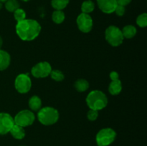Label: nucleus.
Here are the masks:
<instances>
[{
	"label": "nucleus",
	"mask_w": 147,
	"mask_h": 146,
	"mask_svg": "<svg viewBox=\"0 0 147 146\" xmlns=\"http://www.w3.org/2000/svg\"><path fill=\"white\" fill-rule=\"evenodd\" d=\"M116 137V133L110 127L99 130L96 137V140L98 146H109L113 143Z\"/></svg>",
	"instance_id": "obj_5"
},
{
	"label": "nucleus",
	"mask_w": 147,
	"mask_h": 146,
	"mask_svg": "<svg viewBox=\"0 0 147 146\" xmlns=\"http://www.w3.org/2000/svg\"><path fill=\"white\" fill-rule=\"evenodd\" d=\"M20 146H25V145H20Z\"/></svg>",
	"instance_id": "obj_33"
},
{
	"label": "nucleus",
	"mask_w": 147,
	"mask_h": 146,
	"mask_svg": "<svg viewBox=\"0 0 147 146\" xmlns=\"http://www.w3.org/2000/svg\"><path fill=\"white\" fill-rule=\"evenodd\" d=\"M9 133L12 135L14 138L17 139V140H22L24 137H25V130H24V127H21V126L18 125L14 124L12 126L11 129L10 130Z\"/></svg>",
	"instance_id": "obj_13"
},
{
	"label": "nucleus",
	"mask_w": 147,
	"mask_h": 146,
	"mask_svg": "<svg viewBox=\"0 0 147 146\" xmlns=\"http://www.w3.org/2000/svg\"><path fill=\"white\" fill-rule=\"evenodd\" d=\"M2 44H3V40H2V38H1V37L0 36V49H1V47H2Z\"/></svg>",
	"instance_id": "obj_29"
},
{
	"label": "nucleus",
	"mask_w": 147,
	"mask_h": 146,
	"mask_svg": "<svg viewBox=\"0 0 147 146\" xmlns=\"http://www.w3.org/2000/svg\"><path fill=\"white\" fill-rule=\"evenodd\" d=\"M50 75L53 80H55V81L57 82L63 81L65 78V76L64 74H63V73L58 70H52Z\"/></svg>",
	"instance_id": "obj_22"
},
{
	"label": "nucleus",
	"mask_w": 147,
	"mask_h": 146,
	"mask_svg": "<svg viewBox=\"0 0 147 146\" xmlns=\"http://www.w3.org/2000/svg\"><path fill=\"white\" fill-rule=\"evenodd\" d=\"M52 19L55 24H61L65 19V13L62 10H55L52 14Z\"/></svg>",
	"instance_id": "obj_19"
},
{
	"label": "nucleus",
	"mask_w": 147,
	"mask_h": 146,
	"mask_svg": "<svg viewBox=\"0 0 147 146\" xmlns=\"http://www.w3.org/2000/svg\"><path fill=\"white\" fill-rule=\"evenodd\" d=\"M11 57L9 54L4 50H0V71L6 70L9 66Z\"/></svg>",
	"instance_id": "obj_12"
},
{
	"label": "nucleus",
	"mask_w": 147,
	"mask_h": 146,
	"mask_svg": "<svg viewBox=\"0 0 147 146\" xmlns=\"http://www.w3.org/2000/svg\"><path fill=\"white\" fill-rule=\"evenodd\" d=\"M136 28L133 25H126L122 29L121 32L123 37L126 39H131L136 34Z\"/></svg>",
	"instance_id": "obj_16"
},
{
	"label": "nucleus",
	"mask_w": 147,
	"mask_h": 146,
	"mask_svg": "<svg viewBox=\"0 0 147 146\" xmlns=\"http://www.w3.org/2000/svg\"><path fill=\"white\" fill-rule=\"evenodd\" d=\"M70 0H52L51 5L55 10H63L69 4Z\"/></svg>",
	"instance_id": "obj_20"
},
{
	"label": "nucleus",
	"mask_w": 147,
	"mask_h": 146,
	"mask_svg": "<svg viewBox=\"0 0 147 146\" xmlns=\"http://www.w3.org/2000/svg\"><path fill=\"white\" fill-rule=\"evenodd\" d=\"M78 27L79 29L84 33H88L91 31L93 28V19L88 14L81 13L76 19Z\"/></svg>",
	"instance_id": "obj_9"
},
{
	"label": "nucleus",
	"mask_w": 147,
	"mask_h": 146,
	"mask_svg": "<svg viewBox=\"0 0 147 146\" xmlns=\"http://www.w3.org/2000/svg\"><path fill=\"white\" fill-rule=\"evenodd\" d=\"M14 87L17 91L21 94L28 92L32 87V81L27 74H20L16 77Z\"/></svg>",
	"instance_id": "obj_7"
},
{
	"label": "nucleus",
	"mask_w": 147,
	"mask_h": 146,
	"mask_svg": "<svg viewBox=\"0 0 147 146\" xmlns=\"http://www.w3.org/2000/svg\"><path fill=\"white\" fill-rule=\"evenodd\" d=\"M99 9L106 14H111L114 12L118 4L116 0H97Z\"/></svg>",
	"instance_id": "obj_11"
},
{
	"label": "nucleus",
	"mask_w": 147,
	"mask_h": 146,
	"mask_svg": "<svg viewBox=\"0 0 147 146\" xmlns=\"http://www.w3.org/2000/svg\"><path fill=\"white\" fill-rule=\"evenodd\" d=\"M106 40L113 47H118L123 43V37L121 30L116 26L111 25L108 27L105 32Z\"/></svg>",
	"instance_id": "obj_4"
},
{
	"label": "nucleus",
	"mask_w": 147,
	"mask_h": 146,
	"mask_svg": "<svg viewBox=\"0 0 147 146\" xmlns=\"http://www.w3.org/2000/svg\"><path fill=\"white\" fill-rule=\"evenodd\" d=\"M34 120H35V116L34 113L29 110H23L19 112L14 118V124L18 125L23 127L32 125Z\"/></svg>",
	"instance_id": "obj_6"
},
{
	"label": "nucleus",
	"mask_w": 147,
	"mask_h": 146,
	"mask_svg": "<svg viewBox=\"0 0 147 146\" xmlns=\"http://www.w3.org/2000/svg\"><path fill=\"white\" fill-rule=\"evenodd\" d=\"M7 0H0V1H1V2H6V1H7Z\"/></svg>",
	"instance_id": "obj_31"
},
{
	"label": "nucleus",
	"mask_w": 147,
	"mask_h": 146,
	"mask_svg": "<svg viewBox=\"0 0 147 146\" xmlns=\"http://www.w3.org/2000/svg\"><path fill=\"white\" fill-rule=\"evenodd\" d=\"M122 90V84L120 80H111L109 86V91L112 95H117L121 92Z\"/></svg>",
	"instance_id": "obj_14"
},
{
	"label": "nucleus",
	"mask_w": 147,
	"mask_h": 146,
	"mask_svg": "<svg viewBox=\"0 0 147 146\" xmlns=\"http://www.w3.org/2000/svg\"><path fill=\"white\" fill-rule=\"evenodd\" d=\"M29 107L32 111H39L42 108V101L40 97L34 95L29 100Z\"/></svg>",
	"instance_id": "obj_15"
},
{
	"label": "nucleus",
	"mask_w": 147,
	"mask_h": 146,
	"mask_svg": "<svg viewBox=\"0 0 147 146\" xmlns=\"http://www.w3.org/2000/svg\"><path fill=\"white\" fill-rule=\"evenodd\" d=\"M38 120L44 125H52L57 122L59 113L52 107H45L40 109L37 113Z\"/></svg>",
	"instance_id": "obj_3"
},
{
	"label": "nucleus",
	"mask_w": 147,
	"mask_h": 146,
	"mask_svg": "<svg viewBox=\"0 0 147 146\" xmlns=\"http://www.w3.org/2000/svg\"><path fill=\"white\" fill-rule=\"evenodd\" d=\"M74 85L77 91L82 92L86 91L88 89L89 83L87 80L84 79H79L75 82Z\"/></svg>",
	"instance_id": "obj_17"
},
{
	"label": "nucleus",
	"mask_w": 147,
	"mask_h": 146,
	"mask_svg": "<svg viewBox=\"0 0 147 146\" xmlns=\"http://www.w3.org/2000/svg\"><path fill=\"white\" fill-rule=\"evenodd\" d=\"M86 103L90 110L98 111L107 106L108 98L103 92L100 90H93L88 94Z\"/></svg>",
	"instance_id": "obj_2"
},
{
	"label": "nucleus",
	"mask_w": 147,
	"mask_h": 146,
	"mask_svg": "<svg viewBox=\"0 0 147 146\" xmlns=\"http://www.w3.org/2000/svg\"><path fill=\"white\" fill-rule=\"evenodd\" d=\"M136 24L140 27H146L147 26V14L143 13L140 14L136 19Z\"/></svg>",
	"instance_id": "obj_24"
},
{
	"label": "nucleus",
	"mask_w": 147,
	"mask_h": 146,
	"mask_svg": "<svg viewBox=\"0 0 147 146\" xmlns=\"http://www.w3.org/2000/svg\"><path fill=\"white\" fill-rule=\"evenodd\" d=\"M16 32L23 41H32L37 38L41 31L38 21L31 19H25L16 24Z\"/></svg>",
	"instance_id": "obj_1"
},
{
	"label": "nucleus",
	"mask_w": 147,
	"mask_h": 146,
	"mask_svg": "<svg viewBox=\"0 0 147 146\" xmlns=\"http://www.w3.org/2000/svg\"><path fill=\"white\" fill-rule=\"evenodd\" d=\"M125 11H126V9H125L124 6H121L118 4L116 9H115L114 12H116V15L119 16V17H122V16L125 14Z\"/></svg>",
	"instance_id": "obj_26"
},
{
	"label": "nucleus",
	"mask_w": 147,
	"mask_h": 146,
	"mask_svg": "<svg viewBox=\"0 0 147 146\" xmlns=\"http://www.w3.org/2000/svg\"><path fill=\"white\" fill-rule=\"evenodd\" d=\"M14 125V118L7 113H0V135H6L9 133Z\"/></svg>",
	"instance_id": "obj_10"
},
{
	"label": "nucleus",
	"mask_w": 147,
	"mask_h": 146,
	"mask_svg": "<svg viewBox=\"0 0 147 146\" xmlns=\"http://www.w3.org/2000/svg\"><path fill=\"white\" fill-rule=\"evenodd\" d=\"M52 71V67L47 62H41L37 63L32 68L31 73L34 77L37 78H44L50 74Z\"/></svg>",
	"instance_id": "obj_8"
},
{
	"label": "nucleus",
	"mask_w": 147,
	"mask_h": 146,
	"mask_svg": "<svg viewBox=\"0 0 147 146\" xmlns=\"http://www.w3.org/2000/svg\"><path fill=\"white\" fill-rule=\"evenodd\" d=\"M2 7H3V3L0 1V10H1V9H2Z\"/></svg>",
	"instance_id": "obj_30"
},
{
	"label": "nucleus",
	"mask_w": 147,
	"mask_h": 146,
	"mask_svg": "<svg viewBox=\"0 0 147 146\" xmlns=\"http://www.w3.org/2000/svg\"><path fill=\"white\" fill-rule=\"evenodd\" d=\"M22 1H24V2H27V1H30V0H22Z\"/></svg>",
	"instance_id": "obj_32"
},
{
	"label": "nucleus",
	"mask_w": 147,
	"mask_h": 146,
	"mask_svg": "<svg viewBox=\"0 0 147 146\" xmlns=\"http://www.w3.org/2000/svg\"><path fill=\"white\" fill-rule=\"evenodd\" d=\"M14 17L17 22L23 21L26 19V12L22 9H17L14 11Z\"/></svg>",
	"instance_id": "obj_23"
},
{
	"label": "nucleus",
	"mask_w": 147,
	"mask_h": 146,
	"mask_svg": "<svg viewBox=\"0 0 147 146\" xmlns=\"http://www.w3.org/2000/svg\"><path fill=\"white\" fill-rule=\"evenodd\" d=\"M131 1L132 0H116L118 4L121 6H124V7H126V5L130 4V3L131 2Z\"/></svg>",
	"instance_id": "obj_27"
},
{
	"label": "nucleus",
	"mask_w": 147,
	"mask_h": 146,
	"mask_svg": "<svg viewBox=\"0 0 147 146\" xmlns=\"http://www.w3.org/2000/svg\"><path fill=\"white\" fill-rule=\"evenodd\" d=\"M5 8L9 12H14L20 8V3L17 0H7L5 2Z\"/></svg>",
	"instance_id": "obj_21"
},
{
	"label": "nucleus",
	"mask_w": 147,
	"mask_h": 146,
	"mask_svg": "<svg viewBox=\"0 0 147 146\" xmlns=\"http://www.w3.org/2000/svg\"><path fill=\"white\" fill-rule=\"evenodd\" d=\"M110 78L111 80H116L119 79V74L117 72L113 71L110 73Z\"/></svg>",
	"instance_id": "obj_28"
},
{
	"label": "nucleus",
	"mask_w": 147,
	"mask_h": 146,
	"mask_svg": "<svg viewBox=\"0 0 147 146\" xmlns=\"http://www.w3.org/2000/svg\"><path fill=\"white\" fill-rule=\"evenodd\" d=\"M87 117L90 121H95L98 117V111L90 109V110L88 112Z\"/></svg>",
	"instance_id": "obj_25"
},
{
	"label": "nucleus",
	"mask_w": 147,
	"mask_h": 146,
	"mask_svg": "<svg viewBox=\"0 0 147 146\" xmlns=\"http://www.w3.org/2000/svg\"><path fill=\"white\" fill-rule=\"evenodd\" d=\"M95 9V4L91 0H86L83 1L81 5V11L82 13L85 14H90L92 11H93Z\"/></svg>",
	"instance_id": "obj_18"
}]
</instances>
